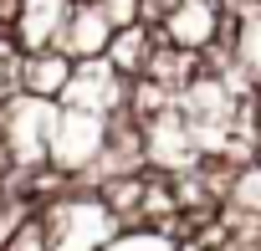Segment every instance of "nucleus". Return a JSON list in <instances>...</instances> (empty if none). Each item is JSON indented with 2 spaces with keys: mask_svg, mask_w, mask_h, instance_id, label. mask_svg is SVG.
<instances>
[{
  "mask_svg": "<svg viewBox=\"0 0 261 251\" xmlns=\"http://www.w3.org/2000/svg\"><path fill=\"white\" fill-rule=\"evenodd\" d=\"M36 220L46 231V251H102V246H113L123 236L118 220L102 210V200L97 195H82V190L41 205Z\"/></svg>",
  "mask_w": 261,
  "mask_h": 251,
  "instance_id": "obj_1",
  "label": "nucleus"
},
{
  "mask_svg": "<svg viewBox=\"0 0 261 251\" xmlns=\"http://www.w3.org/2000/svg\"><path fill=\"white\" fill-rule=\"evenodd\" d=\"M57 108H67V113H92V118H113V113L128 108V82H123L102 57L77 62V67H72V82H67L62 97H57Z\"/></svg>",
  "mask_w": 261,
  "mask_h": 251,
  "instance_id": "obj_2",
  "label": "nucleus"
},
{
  "mask_svg": "<svg viewBox=\"0 0 261 251\" xmlns=\"http://www.w3.org/2000/svg\"><path fill=\"white\" fill-rule=\"evenodd\" d=\"M108 144V118H92V113H67L57 108V129H51V149H46V164L62 169V174H82Z\"/></svg>",
  "mask_w": 261,
  "mask_h": 251,
  "instance_id": "obj_3",
  "label": "nucleus"
},
{
  "mask_svg": "<svg viewBox=\"0 0 261 251\" xmlns=\"http://www.w3.org/2000/svg\"><path fill=\"white\" fill-rule=\"evenodd\" d=\"M113 41V21L92 6V0H72V11H67V26L57 36V52H67L72 62H92L102 57Z\"/></svg>",
  "mask_w": 261,
  "mask_h": 251,
  "instance_id": "obj_4",
  "label": "nucleus"
},
{
  "mask_svg": "<svg viewBox=\"0 0 261 251\" xmlns=\"http://www.w3.org/2000/svg\"><path fill=\"white\" fill-rule=\"evenodd\" d=\"M215 26H220V6L190 0V6H179V11L164 16L159 36H164L169 46H179V52H205V46L215 41Z\"/></svg>",
  "mask_w": 261,
  "mask_h": 251,
  "instance_id": "obj_5",
  "label": "nucleus"
},
{
  "mask_svg": "<svg viewBox=\"0 0 261 251\" xmlns=\"http://www.w3.org/2000/svg\"><path fill=\"white\" fill-rule=\"evenodd\" d=\"M67 11H72V0H21V21L11 36L21 41V52H46V46H57Z\"/></svg>",
  "mask_w": 261,
  "mask_h": 251,
  "instance_id": "obj_6",
  "label": "nucleus"
},
{
  "mask_svg": "<svg viewBox=\"0 0 261 251\" xmlns=\"http://www.w3.org/2000/svg\"><path fill=\"white\" fill-rule=\"evenodd\" d=\"M72 57L67 52H57V46H46V52H26V62H21V92L26 97H41V103H57L62 97V87L72 82Z\"/></svg>",
  "mask_w": 261,
  "mask_h": 251,
  "instance_id": "obj_7",
  "label": "nucleus"
},
{
  "mask_svg": "<svg viewBox=\"0 0 261 251\" xmlns=\"http://www.w3.org/2000/svg\"><path fill=\"white\" fill-rule=\"evenodd\" d=\"M154 31L149 26H123V31H113V41H108V52H102V62L123 77V82H139L144 72H149V57H154Z\"/></svg>",
  "mask_w": 261,
  "mask_h": 251,
  "instance_id": "obj_8",
  "label": "nucleus"
},
{
  "mask_svg": "<svg viewBox=\"0 0 261 251\" xmlns=\"http://www.w3.org/2000/svg\"><path fill=\"white\" fill-rule=\"evenodd\" d=\"M159 36V31H154ZM149 82H159V87H169L174 97L200 77V52H179V46H169L164 36L154 41V57H149V72H144Z\"/></svg>",
  "mask_w": 261,
  "mask_h": 251,
  "instance_id": "obj_9",
  "label": "nucleus"
},
{
  "mask_svg": "<svg viewBox=\"0 0 261 251\" xmlns=\"http://www.w3.org/2000/svg\"><path fill=\"white\" fill-rule=\"evenodd\" d=\"M144 190H149V169H139V174H118V180H108V185L97 190V200H102V210L118 220V231H134V225H139Z\"/></svg>",
  "mask_w": 261,
  "mask_h": 251,
  "instance_id": "obj_10",
  "label": "nucleus"
},
{
  "mask_svg": "<svg viewBox=\"0 0 261 251\" xmlns=\"http://www.w3.org/2000/svg\"><path fill=\"white\" fill-rule=\"evenodd\" d=\"M169 113H179V97H174L169 87H159V82H149V77L128 82V118H134L139 129H149V123H159V118H169Z\"/></svg>",
  "mask_w": 261,
  "mask_h": 251,
  "instance_id": "obj_11",
  "label": "nucleus"
},
{
  "mask_svg": "<svg viewBox=\"0 0 261 251\" xmlns=\"http://www.w3.org/2000/svg\"><path fill=\"white\" fill-rule=\"evenodd\" d=\"M21 62H26L21 41H16L11 31H0V103L21 92Z\"/></svg>",
  "mask_w": 261,
  "mask_h": 251,
  "instance_id": "obj_12",
  "label": "nucleus"
},
{
  "mask_svg": "<svg viewBox=\"0 0 261 251\" xmlns=\"http://www.w3.org/2000/svg\"><path fill=\"white\" fill-rule=\"evenodd\" d=\"M230 210L261 215V164H246V169L236 174V190H230Z\"/></svg>",
  "mask_w": 261,
  "mask_h": 251,
  "instance_id": "obj_13",
  "label": "nucleus"
},
{
  "mask_svg": "<svg viewBox=\"0 0 261 251\" xmlns=\"http://www.w3.org/2000/svg\"><path fill=\"white\" fill-rule=\"evenodd\" d=\"M92 6L113 21V31H123V26H134V21H139V6H144V0H92Z\"/></svg>",
  "mask_w": 261,
  "mask_h": 251,
  "instance_id": "obj_14",
  "label": "nucleus"
}]
</instances>
